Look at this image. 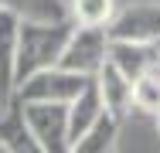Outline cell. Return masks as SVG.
Instances as JSON below:
<instances>
[{
    "label": "cell",
    "mask_w": 160,
    "mask_h": 153,
    "mask_svg": "<svg viewBox=\"0 0 160 153\" xmlns=\"http://www.w3.org/2000/svg\"><path fill=\"white\" fill-rule=\"evenodd\" d=\"M72 21H21L17 34V85L31 75L55 68L72 37Z\"/></svg>",
    "instance_id": "6da1fadb"
},
{
    "label": "cell",
    "mask_w": 160,
    "mask_h": 153,
    "mask_svg": "<svg viewBox=\"0 0 160 153\" xmlns=\"http://www.w3.org/2000/svg\"><path fill=\"white\" fill-rule=\"evenodd\" d=\"M109 48H112L109 27H72V37H68V44L62 51L58 68L96 78L102 72V65L109 61Z\"/></svg>",
    "instance_id": "7a4b0ae2"
},
{
    "label": "cell",
    "mask_w": 160,
    "mask_h": 153,
    "mask_svg": "<svg viewBox=\"0 0 160 153\" xmlns=\"http://www.w3.org/2000/svg\"><path fill=\"white\" fill-rule=\"evenodd\" d=\"M89 82H92V78L55 65V68H44V72L31 75L28 82H21L14 99H17V102H55V106H68Z\"/></svg>",
    "instance_id": "3957f363"
},
{
    "label": "cell",
    "mask_w": 160,
    "mask_h": 153,
    "mask_svg": "<svg viewBox=\"0 0 160 153\" xmlns=\"http://www.w3.org/2000/svg\"><path fill=\"white\" fill-rule=\"evenodd\" d=\"M24 122L31 136L44 146V153H72V133H68V106L55 102H21Z\"/></svg>",
    "instance_id": "277c9868"
},
{
    "label": "cell",
    "mask_w": 160,
    "mask_h": 153,
    "mask_svg": "<svg viewBox=\"0 0 160 153\" xmlns=\"http://www.w3.org/2000/svg\"><path fill=\"white\" fill-rule=\"evenodd\" d=\"M112 41H133V44H160V0H143L123 7L109 21Z\"/></svg>",
    "instance_id": "5b68a950"
},
{
    "label": "cell",
    "mask_w": 160,
    "mask_h": 153,
    "mask_svg": "<svg viewBox=\"0 0 160 153\" xmlns=\"http://www.w3.org/2000/svg\"><path fill=\"white\" fill-rule=\"evenodd\" d=\"M96 85H99V95H102V106H106V116L116 119V122H123L126 112L133 109V82H129L112 61H106L102 72L96 75Z\"/></svg>",
    "instance_id": "8992f818"
},
{
    "label": "cell",
    "mask_w": 160,
    "mask_h": 153,
    "mask_svg": "<svg viewBox=\"0 0 160 153\" xmlns=\"http://www.w3.org/2000/svg\"><path fill=\"white\" fill-rule=\"evenodd\" d=\"M102 116H106V106H102V95H99L96 78H92L85 89L68 102V133H72V146H75L82 136H89L99 122H102Z\"/></svg>",
    "instance_id": "52a82bcc"
},
{
    "label": "cell",
    "mask_w": 160,
    "mask_h": 153,
    "mask_svg": "<svg viewBox=\"0 0 160 153\" xmlns=\"http://www.w3.org/2000/svg\"><path fill=\"white\" fill-rule=\"evenodd\" d=\"M17 34H21V17L0 10V89L7 102H14L17 95Z\"/></svg>",
    "instance_id": "ba28073f"
},
{
    "label": "cell",
    "mask_w": 160,
    "mask_h": 153,
    "mask_svg": "<svg viewBox=\"0 0 160 153\" xmlns=\"http://www.w3.org/2000/svg\"><path fill=\"white\" fill-rule=\"evenodd\" d=\"M109 61L126 75L129 82L157 72L160 65V48L157 44H133V41H112L109 48Z\"/></svg>",
    "instance_id": "9c48e42d"
},
{
    "label": "cell",
    "mask_w": 160,
    "mask_h": 153,
    "mask_svg": "<svg viewBox=\"0 0 160 153\" xmlns=\"http://www.w3.org/2000/svg\"><path fill=\"white\" fill-rule=\"evenodd\" d=\"M0 140L7 143L10 153H44V146L31 136V129H28V122H24V112H21V102H17V99H14L10 109L0 116Z\"/></svg>",
    "instance_id": "30bf717a"
},
{
    "label": "cell",
    "mask_w": 160,
    "mask_h": 153,
    "mask_svg": "<svg viewBox=\"0 0 160 153\" xmlns=\"http://www.w3.org/2000/svg\"><path fill=\"white\" fill-rule=\"evenodd\" d=\"M0 10L21 21H68V0H0Z\"/></svg>",
    "instance_id": "8fae6325"
},
{
    "label": "cell",
    "mask_w": 160,
    "mask_h": 153,
    "mask_svg": "<svg viewBox=\"0 0 160 153\" xmlns=\"http://www.w3.org/2000/svg\"><path fill=\"white\" fill-rule=\"evenodd\" d=\"M116 17L112 0H68V21L75 27H109Z\"/></svg>",
    "instance_id": "7c38bea8"
},
{
    "label": "cell",
    "mask_w": 160,
    "mask_h": 153,
    "mask_svg": "<svg viewBox=\"0 0 160 153\" xmlns=\"http://www.w3.org/2000/svg\"><path fill=\"white\" fill-rule=\"evenodd\" d=\"M116 143H119V122L109 119V116H102L96 129L89 133V136H82L72 153H116Z\"/></svg>",
    "instance_id": "4fadbf2b"
},
{
    "label": "cell",
    "mask_w": 160,
    "mask_h": 153,
    "mask_svg": "<svg viewBox=\"0 0 160 153\" xmlns=\"http://www.w3.org/2000/svg\"><path fill=\"white\" fill-rule=\"evenodd\" d=\"M133 109L160 116V72H150L133 82Z\"/></svg>",
    "instance_id": "5bb4252c"
},
{
    "label": "cell",
    "mask_w": 160,
    "mask_h": 153,
    "mask_svg": "<svg viewBox=\"0 0 160 153\" xmlns=\"http://www.w3.org/2000/svg\"><path fill=\"white\" fill-rule=\"evenodd\" d=\"M7 109H10V102H7V95H3V89H0V116H3Z\"/></svg>",
    "instance_id": "9a60e30c"
},
{
    "label": "cell",
    "mask_w": 160,
    "mask_h": 153,
    "mask_svg": "<svg viewBox=\"0 0 160 153\" xmlns=\"http://www.w3.org/2000/svg\"><path fill=\"white\" fill-rule=\"evenodd\" d=\"M0 153H10V150H7V143H3V140H0Z\"/></svg>",
    "instance_id": "2e32d148"
},
{
    "label": "cell",
    "mask_w": 160,
    "mask_h": 153,
    "mask_svg": "<svg viewBox=\"0 0 160 153\" xmlns=\"http://www.w3.org/2000/svg\"><path fill=\"white\" fill-rule=\"evenodd\" d=\"M157 129H160V116H157Z\"/></svg>",
    "instance_id": "e0dca14e"
},
{
    "label": "cell",
    "mask_w": 160,
    "mask_h": 153,
    "mask_svg": "<svg viewBox=\"0 0 160 153\" xmlns=\"http://www.w3.org/2000/svg\"><path fill=\"white\" fill-rule=\"evenodd\" d=\"M157 72H160V65H157Z\"/></svg>",
    "instance_id": "ac0fdd59"
},
{
    "label": "cell",
    "mask_w": 160,
    "mask_h": 153,
    "mask_svg": "<svg viewBox=\"0 0 160 153\" xmlns=\"http://www.w3.org/2000/svg\"><path fill=\"white\" fill-rule=\"evenodd\" d=\"M157 48H160V44H157Z\"/></svg>",
    "instance_id": "d6986e66"
}]
</instances>
